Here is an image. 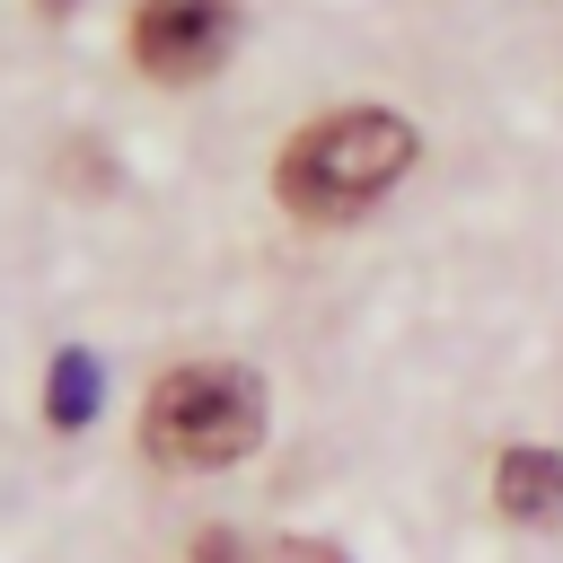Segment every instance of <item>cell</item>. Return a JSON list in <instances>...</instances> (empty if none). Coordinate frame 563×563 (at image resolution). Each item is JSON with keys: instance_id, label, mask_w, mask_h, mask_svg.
Returning a JSON list of instances; mask_svg holds the SVG:
<instances>
[{"instance_id": "6da1fadb", "label": "cell", "mask_w": 563, "mask_h": 563, "mask_svg": "<svg viewBox=\"0 0 563 563\" xmlns=\"http://www.w3.org/2000/svg\"><path fill=\"white\" fill-rule=\"evenodd\" d=\"M413 158H422V141H413L405 114H387V106H334V114L299 123V141L273 167V194L299 220H361Z\"/></svg>"}, {"instance_id": "7a4b0ae2", "label": "cell", "mask_w": 563, "mask_h": 563, "mask_svg": "<svg viewBox=\"0 0 563 563\" xmlns=\"http://www.w3.org/2000/svg\"><path fill=\"white\" fill-rule=\"evenodd\" d=\"M264 440V387L238 361H185L141 405V449L158 466H238Z\"/></svg>"}, {"instance_id": "3957f363", "label": "cell", "mask_w": 563, "mask_h": 563, "mask_svg": "<svg viewBox=\"0 0 563 563\" xmlns=\"http://www.w3.org/2000/svg\"><path fill=\"white\" fill-rule=\"evenodd\" d=\"M238 35V0H141L132 9V62L150 79H202Z\"/></svg>"}, {"instance_id": "277c9868", "label": "cell", "mask_w": 563, "mask_h": 563, "mask_svg": "<svg viewBox=\"0 0 563 563\" xmlns=\"http://www.w3.org/2000/svg\"><path fill=\"white\" fill-rule=\"evenodd\" d=\"M493 510H501L510 528L563 519V457H554V449H501V457H493Z\"/></svg>"}, {"instance_id": "5b68a950", "label": "cell", "mask_w": 563, "mask_h": 563, "mask_svg": "<svg viewBox=\"0 0 563 563\" xmlns=\"http://www.w3.org/2000/svg\"><path fill=\"white\" fill-rule=\"evenodd\" d=\"M44 413H53L62 431H79V422L97 413V361H88V352H53V378H44Z\"/></svg>"}, {"instance_id": "8992f818", "label": "cell", "mask_w": 563, "mask_h": 563, "mask_svg": "<svg viewBox=\"0 0 563 563\" xmlns=\"http://www.w3.org/2000/svg\"><path fill=\"white\" fill-rule=\"evenodd\" d=\"M246 563H343L334 545H317V537H273V545H255Z\"/></svg>"}, {"instance_id": "52a82bcc", "label": "cell", "mask_w": 563, "mask_h": 563, "mask_svg": "<svg viewBox=\"0 0 563 563\" xmlns=\"http://www.w3.org/2000/svg\"><path fill=\"white\" fill-rule=\"evenodd\" d=\"M35 9H44V18H62V9H70V0H35Z\"/></svg>"}]
</instances>
